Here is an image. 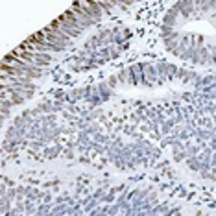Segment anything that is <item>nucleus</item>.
Returning a JSON list of instances; mask_svg holds the SVG:
<instances>
[{
	"mask_svg": "<svg viewBox=\"0 0 216 216\" xmlns=\"http://www.w3.org/2000/svg\"><path fill=\"white\" fill-rule=\"evenodd\" d=\"M98 4H100V8H102L105 13H109V11H111V8H113L111 0H98Z\"/></svg>",
	"mask_w": 216,
	"mask_h": 216,
	"instance_id": "nucleus-2",
	"label": "nucleus"
},
{
	"mask_svg": "<svg viewBox=\"0 0 216 216\" xmlns=\"http://www.w3.org/2000/svg\"><path fill=\"white\" fill-rule=\"evenodd\" d=\"M81 2L85 4V6H89V8H91L92 11H94V15H96V17H98V15H102L104 9L100 8V4L96 2V0H81Z\"/></svg>",
	"mask_w": 216,
	"mask_h": 216,
	"instance_id": "nucleus-1",
	"label": "nucleus"
}]
</instances>
